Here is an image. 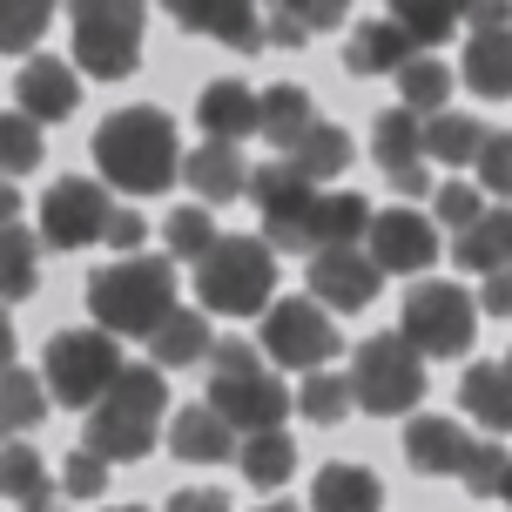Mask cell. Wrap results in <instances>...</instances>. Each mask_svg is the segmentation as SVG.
<instances>
[{
  "label": "cell",
  "instance_id": "1",
  "mask_svg": "<svg viewBox=\"0 0 512 512\" xmlns=\"http://www.w3.org/2000/svg\"><path fill=\"white\" fill-rule=\"evenodd\" d=\"M182 142H176V122L162 108H115L102 128H95V169H102L108 189L122 196H162L169 182L182 176Z\"/></svg>",
  "mask_w": 512,
  "mask_h": 512
},
{
  "label": "cell",
  "instance_id": "2",
  "mask_svg": "<svg viewBox=\"0 0 512 512\" xmlns=\"http://www.w3.org/2000/svg\"><path fill=\"white\" fill-rule=\"evenodd\" d=\"M169 418V384L155 364H122V378L88 405V452L108 465H135L155 452Z\"/></svg>",
  "mask_w": 512,
  "mask_h": 512
},
{
  "label": "cell",
  "instance_id": "3",
  "mask_svg": "<svg viewBox=\"0 0 512 512\" xmlns=\"http://www.w3.org/2000/svg\"><path fill=\"white\" fill-rule=\"evenodd\" d=\"M88 310L108 337H149L176 310V263L169 256H115L88 277Z\"/></svg>",
  "mask_w": 512,
  "mask_h": 512
},
{
  "label": "cell",
  "instance_id": "4",
  "mask_svg": "<svg viewBox=\"0 0 512 512\" xmlns=\"http://www.w3.org/2000/svg\"><path fill=\"white\" fill-rule=\"evenodd\" d=\"M277 297V250L263 236H216L196 263V304L216 317H263Z\"/></svg>",
  "mask_w": 512,
  "mask_h": 512
},
{
  "label": "cell",
  "instance_id": "5",
  "mask_svg": "<svg viewBox=\"0 0 512 512\" xmlns=\"http://www.w3.org/2000/svg\"><path fill=\"white\" fill-rule=\"evenodd\" d=\"M142 21L149 0H68L75 68L95 81H128L142 68Z\"/></svg>",
  "mask_w": 512,
  "mask_h": 512
},
{
  "label": "cell",
  "instance_id": "6",
  "mask_svg": "<svg viewBox=\"0 0 512 512\" xmlns=\"http://www.w3.org/2000/svg\"><path fill=\"white\" fill-rule=\"evenodd\" d=\"M344 378H351V405L371 411V418H405V411H418V398H425V358H418L398 331L364 337Z\"/></svg>",
  "mask_w": 512,
  "mask_h": 512
},
{
  "label": "cell",
  "instance_id": "7",
  "mask_svg": "<svg viewBox=\"0 0 512 512\" xmlns=\"http://www.w3.org/2000/svg\"><path fill=\"white\" fill-rule=\"evenodd\" d=\"M122 378V344L95 324V331H54L48 337V398L68 411H88L108 384Z\"/></svg>",
  "mask_w": 512,
  "mask_h": 512
},
{
  "label": "cell",
  "instance_id": "8",
  "mask_svg": "<svg viewBox=\"0 0 512 512\" xmlns=\"http://www.w3.org/2000/svg\"><path fill=\"white\" fill-rule=\"evenodd\" d=\"M398 337H405L418 358H465L472 337H479V304L465 297L459 283H418L405 297Z\"/></svg>",
  "mask_w": 512,
  "mask_h": 512
},
{
  "label": "cell",
  "instance_id": "9",
  "mask_svg": "<svg viewBox=\"0 0 512 512\" xmlns=\"http://www.w3.org/2000/svg\"><path fill=\"white\" fill-rule=\"evenodd\" d=\"M263 351L283 364V371H324L337 358V324L317 297H270L263 310Z\"/></svg>",
  "mask_w": 512,
  "mask_h": 512
},
{
  "label": "cell",
  "instance_id": "10",
  "mask_svg": "<svg viewBox=\"0 0 512 512\" xmlns=\"http://www.w3.org/2000/svg\"><path fill=\"white\" fill-rule=\"evenodd\" d=\"M108 216H115V203H108L102 182L61 176L48 196H41V243H48V250H88V243H102Z\"/></svg>",
  "mask_w": 512,
  "mask_h": 512
},
{
  "label": "cell",
  "instance_id": "11",
  "mask_svg": "<svg viewBox=\"0 0 512 512\" xmlns=\"http://www.w3.org/2000/svg\"><path fill=\"white\" fill-rule=\"evenodd\" d=\"M250 196H256V209H263V243L283 250V256H304V223H310L317 189H310L297 169L263 162V169H250Z\"/></svg>",
  "mask_w": 512,
  "mask_h": 512
},
{
  "label": "cell",
  "instance_id": "12",
  "mask_svg": "<svg viewBox=\"0 0 512 512\" xmlns=\"http://www.w3.org/2000/svg\"><path fill=\"white\" fill-rule=\"evenodd\" d=\"M364 256L378 270H398V277H418L438 263V223L418 216V209H371V230H364Z\"/></svg>",
  "mask_w": 512,
  "mask_h": 512
},
{
  "label": "cell",
  "instance_id": "13",
  "mask_svg": "<svg viewBox=\"0 0 512 512\" xmlns=\"http://www.w3.org/2000/svg\"><path fill=\"white\" fill-rule=\"evenodd\" d=\"M209 405L230 418L236 438H250V432H283L290 391L277 371H243V378H209Z\"/></svg>",
  "mask_w": 512,
  "mask_h": 512
},
{
  "label": "cell",
  "instance_id": "14",
  "mask_svg": "<svg viewBox=\"0 0 512 512\" xmlns=\"http://www.w3.org/2000/svg\"><path fill=\"white\" fill-rule=\"evenodd\" d=\"M371 149H378V169L391 176L398 196H425V189H432V162H425V115H411V108H384L378 128H371Z\"/></svg>",
  "mask_w": 512,
  "mask_h": 512
},
{
  "label": "cell",
  "instance_id": "15",
  "mask_svg": "<svg viewBox=\"0 0 512 512\" xmlns=\"http://www.w3.org/2000/svg\"><path fill=\"white\" fill-rule=\"evenodd\" d=\"M378 283H384V270L358 243H351V250H317L310 256V297L324 310H337V317H344V310H371Z\"/></svg>",
  "mask_w": 512,
  "mask_h": 512
},
{
  "label": "cell",
  "instance_id": "16",
  "mask_svg": "<svg viewBox=\"0 0 512 512\" xmlns=\"http://www.w3.org/2000/svg\"><path fill=\"white\" fill-rule=\"evenodd\" d=\"M14 102L27 122H68L81 108V68L54 61V54H27V68L14 75Z\"/></svg>",
  "mask_w": 512,
  "mask_h": 512
},
{
  "label": "cell",
  "instance_id": "17",
  "mask_svg": "<svg viewBox=\"0 0 512 512\" xmlns=\"http://www.w3.org/2000/svg\"><path fill=\"white\" fill-rule=\"evenodd\" d=\"M162 7H169L176 27L209 34V41H223V48H243V54L263 48V14H256V0H162Z\"/></svg>",
  "mask_w": 512,
  "mask_h": 512
},
{
  "label": "cell",
  "instance_id": "18",
  "mask_svg": "<svg viewBox=\"0 0 512 512\" xmlns=\"http://www.w3.org/2000/svg\"><path fill=\"white\" fill-rule=\"evenodd\" d=\"M479 438L465 432V418H411L405 425V459L425 479H459Z\"/></svg>",
  "mask_w": 512,
  "mask_h": 512
},
{
  "label": "cell",
  "instance_id": "19",
  "mask_svg": "<svg viewBox=\"0 0 512 512\" xmlns=\"http://www.w3.org/2000/svg\"><path fill=\"white\" fill-rule=\"evenodd\" d=\"M182 182H189L203 203H236V196H250L243 142H203V149H189L182 155Z\"/></svg>",
  "mask_w": 512,
  "mask_h": 512
},
{
  "label": "cell",
  "instance_id": "20",
  "mask_svg": "<svg viewBox=\"0 0 512 512\" xmlns=\"http://www.w3.org/2000/svg\"><path fill=\"white\" fill-rule=\"evenodd\" d=\"M452 263L459 270H479V277H492V270H512V209H479L472 223H465L459 236H452Z\"/></svg>",
  "mask_w": 512,
  "mask_h": 512
},
{
  "label": "cell",
  "instance_id": "21",
  "mask_svg": "<svg viewBox=\"0 0 512 512\" xmlns=\"http://www.w3.org/2000/svg\"><path fill=\"white\" fill-rule=\"evenodd\" d=\"M364 230H371V203H364V196H351V189L317 196V203H310V223H304V256L351 250V243H364Z\"/></svg>",
  "mask_w": 512,
  "mask_h": 512
},
{
  "label": "cell",
  "instance_id": "22",
  "mask_svg": "<svg viewBox=\"0 0 512 512\" xmlns=\"http://www.w3.org/2000/svg\"><path fill=\"white\" fill-rule=\"evenodd\" d=\"M169 452H176L182 465H223L236 452V432L216 405H182L176 425H169Z\"/></svg>",
  "mask_w": 512,
  "mask_h": 512
},
{
  "label": "cell",
  "instance_id": "23",
  "mask_svg": "<svg viewBox=\"0 0 512 512\" xmlns=\"http://www.w3.org/2000/svg\"><path fill=\"white\" fill-rule=\"evenodd\" d=\"M459 75H465V88H472V95L506 102V95H512V27H472Z\"/></svg>",
  "mask_w": 512,
  "mask_h": 512
},
{
  "label": "cell",
  "instance_id": "24",
  "mask_svg": "<svg viewBox=\"0 0 512 512\" xmlns=\"http://www.w3.org/2000/svg\"><path fill=\"white\" fill-rule=\"evenodd\" d=\"M196 122H203L209 142H250L256 135V88H243V81H209L203 102H196Z\"/></svg>",
  "mask_w": 512,
  "mask_h": 512
},
{
  "label": "cell",
  "instance_id": "25",
  "mask_svg": "<svg viewBox=\"0 0 512 512\" xmlns=\"http://www.w3.org/2000/svg\"><path fill=\"white\" fill-rule=\"evenodd\" d=\"M411 54H418V41H411L398 21H364L351 41H344V68L351 75H398Z\"/></svg>",
  "mask_w": 512,
  "mask_h": 512
},
{
  "label": "cell",
  "instance_id": "26",
  "mask_svg": "<svg viewBox=\"0 0 512 512\" xmlns=\"http://www.w3.org/2000/svg\"><path fill=\"white\" fill-rule=\"evenodd\" d=\"M277 162H283V169H297V176L317 189V182L344 176V162H351V135H344L337 122H310L304 135H297V142L277 155Z\"/></svg>",
  "mask_w": 512,
  "mask_h": 512
},
{
  "label": "cell",
  "instance_id": "27",
  "mask_svg": "<svg viewBox=\"0 0 512 512\" xmlns=\"http://www.w3.org/2000/svg\"><path fill=\"white\" fill-rule=\"evenodd\" d=\"M310 506L317 512H378L384 506V479L371 465H324L317 486H310Z\"/></svg>",
  "mask_w": 512,
  "mask_h": 512
},
{
  "label": "cell",
  "instance_id": "28",
  "mask_svg": "<svg viewBox=\"0 0 512 512\" xmlns=\"http://www.w3.org/2000/svg\"><path fill=\"white\" fill-rule=\"evenodd\" d=\"M459 405H465V418H479L492 438H506L512 432V371L506 364H472L459 378Z\"/></svg>",
  "mask_w": 512,
  "mask_h": 512
},
{
  "label": "cell",
  "instance_id": "29",
  "mask_svg": "<svg viewBox=\"0 0 512 512\" xmlns=\"http://www.w3.org/2000/svg\"><path fill=\"white\" fill-rule=\"evenodd\" d=\"M142 344H149L155 364H176V371H182V364H203L209 344H216V337H209V310H182L176 304L149 337H142Z\"/></svg>",
  "mask_w": 512,
  "mask_h": 512
},
{
  "label": "cell",
  "instance_id": "30",
  "mask_svg": "<svg viewBox=\"0 0 512 512\" xmlns=\"http://www.w3.org/2000/svg\"><path fill=\"white\" fill-rule=\"evenodd\" d=\"M310 122H317V108H310V88H297V81H277L256 95V135H270L277 149H290Z\"/></svg>",
  "mask_w": 512,
  "mask_h": 512
},
{
  "label": "cell",
  "instance_id": "31",
  "mask_svg": "<svg viewBox=\"0 0 512 512\" xmlns=\"http://www.w3.org/2000/svg\"><path fill=\"white\" fill-rule=\"evenodd\" d=\"M479 142H486V122H479V115H465V108H438V115H425V162L459 169V162L479 155Z\"/></svg>",
  "mask_w": 512,
  "mask_h": 512
},
{
  "label": "cell",
  "instance_id": "32",
  "mask_svg": "<svg viewBox=\"0 0 512 512\" xmlns=\"http://www.w3.org/2000/svg\"><path fill=\"white\" fill-rule=\"evenodd\" d=\"M236 465H243L250 486L277 492L297 472V445H290V432H250V438H236Z\"/></svg>",
  "mask_w": 512,
  "mask_h": 512
},
{
  "label": "cell",
  "instance_id": "33",
  "mask_svg": "<svg viewBox=\"0 0 512 512\" xmlns=\"http://www.w3.org/2000/svg\"><path fill=\"white\" fill-rule=\"evenodd\" d=\"M391 81H398V108H411V115H438L445 95H452V68H445L432 48H418Z\"/></svg>",
  "mask_w": 512,
  "mask_h": 512
},
{
  "label": "cell",
  "instance_id": "34",
  "mask_svg": "<svg viewBox=\"0 0 512 512\" xmlns=\"http://www.w3.org/2000/svg\"><path fill=\"white\" fill-rule=\"evenodd\" d=\"M34 283H41V243H34L21 223H7V230H0V304L34 297Z\"/></svg>",
  "mask_w": 512,
  "mask_h": 512
},
{
  "label": "cell",
  "instance_id": "35",
  "mask_svg": "<svg viewBox=\"0 0 512 512\" xmlns=\"http://www.w3.org/2000/svg\"><path fill=\"white\" fill-rule=\"evenodd\" d=\"M0 499H14V506H48L54 499V479L34 445H7L0 452Z\"/></svg>",
  "mask_w": 512,
  "mask_h": 512
},
{
  "label": "cell",
  "instance_id": "36",
  "mask_svg": "<svg viewBox=\"0 0 512 512\" xmlns=\"http://www.w3.org/2000/svg\"><path fill=\"white\" fill-rule=\"evenodd\" d=\"M41 411H48V384L34 378V371H21V364H7L0 371V432L14 438L27 425H41Z\"/></svg>",
  "mask_w": 512,
  "mask_h": 512
},
{
  "label": "cell",
  "instance_id": "37",
  "mask_svg": "<svg viewBox=\"0 0 512 512\" xmlns=\"http://www.w3.org/2000/svg\"><path fill=\"white\" fill-rule=\"evenodd\" d=\"M297 411H304L310 425H337V418H351V378H344V371H331V364H324V371H304V391H297Z\"/></svg>",
  "mask_w": 512,
  "mask_h": 512
},
{
  "label": "cell",
  "instance_id": "38",
  "mask_svg": "<svg viewBox=\"0 0 512 512\" xmlns=\"http://www.w3.org/2000/svg\"><path fill=\"white\" fill-rule=\"evenodd\" d=\"M162 243H169V256H176V263H203V256L216 250V216H209V203L169 209V223H162Z\"/></svg>",
  "mask_w": 512,
  "mask_h": 512
},
{
  "label": "cell",
  "instance_id": "39",
  "mask_svg": "<svg viewBox=\"0 0 512 512\" xmlns=\"http://www.w3.org/2000/svg\"><path fill=\"white\" fill-rule=\"evenodd\" d=\"M391 21L405 27L418 48H432V41H445L465 14H459V0H391Z\"/></svg>",
  "mask_w": 512,
  "mask_h": 512
},
{
  "label": "cell",
  "instance_id": "40",
  "mask_svg": "<svg viewBox=\"0 0 512 512\" xmlns=\"http://www.w3.org/2000/svg\"><path fill=\"white\" fill-rule=\"evenodd\" d=\"M41 122H27L21 108L14 115H0V176H34L41 169Z\"/></svg>",
  "mask_w": 512,
  "mask_h": 512
},
{
  "label": "cell",
  "instance_id": "41",
  "mask_svg": "<svg viewBox=\"0 0 512 512\" xmlns=\"http://www.w3.org/2000/svg\"><path fill=\"white\" fill-rule=\"evenodd\" d=\"M54 21V0H0V54H27Z\"/></svg>",
  "mask_w": 512,
  "mask_h": 512
},
{
  "label": "cell",
  "instance_id": "42",
  "mask_svg": "<svg viewBox=\"0 0 512 512\" xmlns=\"http://www.w3.org/2000/svg\"><path fill=\"white\" fill-rule=\"evenodd\" d=\"M506 472H512L506 445H499V438H479L459 479H465V492H479V499H499V486H506Z\"/></svg>",
  "mask_w": 512,
  "mask_h": 512
},
{
  "label": "cell",
  "instance_id": "43",
  "mask_svg": "<svg viewBox=\"0 0 512 512\" xmlns=\"http://www.w3.org/2000/svg\"><path fill=\"white\" fill-rule=\"evenodd\" d=\"M472 169H479V189H492V196L506 203V196H512V128H499V135L486 128V142H479V155H472Z\"/></svg>",
  "mask_w": 512,
  "mask_h": 512
},
{
  "label": "cell",
  "instance_id": "44",
  "mask_svg": "<svg viewBox=\"0 0 512 512\" xmlns=\"http://www.w3.org/2000/svg\"><path fill=\"white\" fill-rule=\"evenodd\" d=\"M61 492H68V499H102L108 492V459H95L88 445L68 452V465H61Z\"/></svg>",
  "mask_w": 512,
  "mask_h": 512
},
{
  "label": "cell",
  "instance_id": "45",
  "mask_svg": "<svg viewBox=\"0 0 512 512\" xmlns=\"http://www.w3.org/2000/svg\"><path fill=\"white\" fill-rule=\"evenodd\" d=\"M270 14H290L304 34H331V27L351 14V0H270Z\"/></svg>",
  "mask_w": 512,
  "mask_h": 512
},
{
  "label": "cell",
  "instance_id": "46",
  "mask_svg": "<svg viewBox=\"0 0 512 512\" xmlns=\"http://www.w3.org/2000/svg\"><path fill=\"white\" fill-rule=\"evenodd\" d=\"M479 209H486V196H479V189H465V182H445V189L432 196V216H438V223H445L452 236H459L465 223L479 216Z\"/></svg>",
  "mask_w": 512,
  "mask_h": 512
},
{
  "label": "cell",
  "instance_id": "47",
  "mask_svg": "<svg viewBox=\"0 0 512 512\" xmlns=\"http://www.w3.org/2000/svg\"><path fill=\"white\" fill-rule=\"evenodd\" d=\"M243 371H263V351L256 344H243V337L209 344V378H243Z\"/></svg>",
  "mask_w": 512,
  "mask_h": 512
},
{
  "label": "cell",
  "instance_id": "48",
  "mask_svg": "<svg viewBox=\"0 0 512 512\" xmlns=\"http://www.w3.org/2000/svg\"><path fill=\"white\" fill-rule=\"evenodd\" d=\"M142 236H149V223H142L135 209H115V216H108V230H102V243L115 256H135V250H142Z\"/></svg>",
  "mask_w": 512,
  "mask_h": 512
},
{
  "label": "cell",
  "instance_id": "49",
  "mask_svg": "<svg viewBox=\"0 0 512 512\" xmlns=\"http://www.w3.org/2000/svg\"><path fill=\"white\" fill-rule=\"evenodd\" d=\"M169 512H230V492H216V486H189L169 499Z\"/></svg>",
  "mask_w": 512,
  "mask_h": 512
},
{
  "label": "cell",
  "instance_id": "50",
  "mask_svg": "<svg viewBox=\"0 0 512 512\" xmlns=\"http://www.w3.org/2000/svg\"><path fill=\"white\" fill-rule=\"evenodd\" d=\"M479 310H486V317H512V270H492V277H486Z\"/></svg>",
  "mask_w": 512,
  "mask_h": 512
},
{
  "label": "cell",
  "instance_id": "51",
  "mask_svg": "<svg viewBox=\"0 0 512 512\" xmlns=\"http://www.w3.org/2000/svg\"><path fill=\"white\" fill-rule=\"evenodd\" d=\"M310 34L297 21H290V14H263V48H304Z\"/></svg>",
  "mask_w": 512,
  "mask_h": 512
},
{
  "label": "cell",
  "instance_id": "52",
  "mask_svg": "<svg viewBox=\"0 0 512 512\" xmlns=\"http://www.w3.org/2000/svg\"><path fill=\"white\" fill-rule=\"evenodd\" d=\"M459 14H465L472 27H506L512 0H459Z\"/></svg>",
  "mask_w": 512,
  "mask_h": 512
},
{
  "label": "cell",
  "instance_id": "53",
  "mask_svg": "<svg viewBox=\"0 0 512 512\" xmlns=\"http://www.w3.org/2000/svg\"><path fill=\"white\" fill-rule=\"evenodd\" d=\"M7 223H21V196H14V182L0 176V230H7Z\"/></svg>",
  "mask_w": 512,
  "mask_h": 512
},
{
  "label": "cell",
  "instance_id": "54",
  "mask_svg": "<svg viewBox=\"0 0 512 512\" xmlns=\"http://www.w3.org/2000/svg\"><path fill=\"white\" fill-rule=\"evenodd\" d=\"M7 364H14V317L0 310V371H7Z\"/></svg>",
  "mask_w": 512,
  "mask_h": 512
},
{
  "label": "cell",
  "instance_id": "55",
  "mask_svg": "<svg viewBox=\"0 0 512 512\" xmlns=\"http://www.w3.org/2000/svg\"><path fill=\"white\" fill-rule=\"evenodd\" d=\"M499 499H506V506H512V472H506V486H499Z\"/></svg>",
  "mask_w": 512,
  "mask_h": 512
},
{
  "label": "cell",
  "instance_id": "56",
  "mask_svg": "<svg viewBox=\"0 0 512 512\" xmlns=\"http://www.w3.org/2000/svg\"><path fill=\"white\" fill-rule=\"evenodd\" d=\"M14 512H54V506H14Z\"/></svg>",
  "mask_w": 512,
  "mask_h": 512
},
{
  "label": "cell",
  "instance_id": "57",
  "mask_svg": "<svg viewBox=\"0 0 512 512\" xmlns=\"http://www.w3.org/2000/svg\"><path fill=\"white\" fill-rule=\"evenodd\" d=\"M263 512H290V506H263Z\"/></svg>",
  "mask_w": 512,
  "mask_h": 512
},
{
  "label": "cell",
  "instance_id": "58",
  "mask_svg": "<svg viewBox=\"0 0 512 512\" xmlns=\"http://www.w3.org/2000/svg\"><path fill=\"white\" fill-rule=\"evenodd\" d=\"M506 371H512V351H506Z\"/></svg>",
  "mask_w": 512,
  "mask_h": 512
},
{
  "label": "cell",
  "instance_id": "59",
  "mask_svg": "<svg viewBox=\"0 0 512 512\" xmlns=\"http://www.w3.org/2000/svg\"><path fill=\"white\" fill-rule=\"evenodd\" d=\"M122 512H142V506H122Z\"/></svg>",
  "mask_w": 512,
  "mask_h": 512
}]
</instances>
